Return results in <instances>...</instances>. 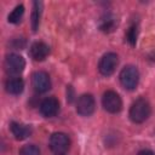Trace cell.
<instances>
[{"mask_svg": "<svg viewBox=\"0 0 155 155\" xmlns=\"http://www.w3.org/2000/svg\"><path fill=\"white\" fill-rule=\"evenodd\" d=\"M150 111L151 109L149 102L145 98H138L132 103L130 108V119L134 124H142L149 117Z\"/></svg>", "mask_w": 155, "mask_h": 155, "instance_id": "cell-1", "label": "cell"}, {"mask_svg": "<svg viewBox=\"0 0 155 155\" xmlns=\"http://www.w3.org/2000/svg\"><path fill=\"white\" fill-rule=\"evenodd\" d=\"M120 82L126 90H134L139 81V71L133 65H126L120 71Z\"/></svg>", "mask_w": 155, "mask_h": 155, "instance_id": "cell-2", "label": "cell"}, {"mask_svg": "<svg viewBox=\"0 0 155 155\" xmlns=\"http://www.w3.org/2000/svg\"><path fill=\"white\" fill-rule=\"evenodd\" d=\"M102 104H103V108L110 114H116L122 109L121 97L115 91L104 92V94L102 97Z\"/></svg>", "mask_w": 155, "mask_h": 155, "instance_id": "cell-3", "label": "cell"}, {"mask_svg": "<svg viewBox=\"0 0 155 155\" xmlns=\"http://www.w3.org/2000/svg\"><path fill=\"white\" fill-rule=\"evenodd\" d=\"M117 63H119L117 54L114 53V52H108L101 58V61L98 63V70L102 75L109 76L115 71V69L117 67Z\"/></svg>", "mask_w": 155, "mask_h": 155, "instance_id": "cell-4", "label": "cell"}, {"mask_svg": "<svg viewBox=\"0 0 155 155\" xmlns=\"http://www.w3.org/2000/svg\"><path fill=\"white\" fill-rule=\"evenodd\" d=\"M70 147L69 137L63 132H54L50 137V148L56 154H64Z\"/></svg>", "mask_w": 155, "mask_h": 155, "instance_id": "cell-5", "label": "cell"}, {"mask_svg": "<svg viewBox=\"0 0 155 155\" xmlns=\"http://www.w3.org/2000/svg\"><path fill=\"white\" fill-rule=\"evenodd\" d=\"M5 68L8 74L19 75L25 68V61L22 56L16 53H10L5 58Z\"/></svg>", "mask_w": 155, "mask_h": 155, "instance_id": "cell-6", "label": "cell"}, {"mask_svg": "<svg viewBox=\"0 0 155 155\" xmlns=\"http://www.w3.org/2000/svg\"><path fill=\"white\" fill-rule=\"evenodd\" d=\"M96 108L94 98L90 93L81 94L76 101V111L81 116H90Z\"/></svg>", "mask_w": 155, "mask_h": 155, "instance_id": "cell-7", "label": "cell"}, {"mask_svg": "<svg viewBox=\"0 0 155 155\" xmlns=\"http://www.w3.org/2000/svg\"><path fill=\"white\" fill-rule=\"evenodd\" d=\"M31 84L36 92L44 93L51 88V79L45 71H35L31 75Z\"/></svg>", "mask_w": 155, "mask_h": 155, "instance_id": "cell-8", "label": "cell"}, {"mask_svg": "<svg viewBox=\"0 0 155 155\" xmlns=\"http://www.w3.org/2000/svg\"><path fill=\"white\" fill-rule=\"evenodd\" d=\"M59 110V102L54 97L45 98L40 104V113L45 117H52L54 116Z\"/></svg>", "mask_w": 155, "mask_h": 155, "instance_id": "cell-9", "label": "cell"}, {"mask_svg": "<svg viewBox=\"0 0 155 155\" xmlns=\"http://www.w3.org/2000/svg\"><path fill=\"white\" fill-rule=\"evenodd\" d=\"M48 53H50V48L42 41H36L30 46V56L34 61L41 62L48 56Z\"/></svg>", "mask_w": 155, "mask_h": 155, "instance_id": "cell-10", "label": "cell"}, {"mask_svg": "<svg viewBox=\"0 0 155 155\" xmlns=\"http://www.w3.org/2000/svg\"><path fill=\"white\" fill-rule=\"evenodd\" d=\"M10 130L12 132V134L15 136V138L17 140H23L25 138H28L31 133V128L27 125H23V124H19V122H11L10 125Z\"/></svg>", "mask_w": 155, "mask_h": 155, "instance_id": "cell-11", "label": "cell"}, {"mask_svg": "<svg viewBox=\"0 0 155 155\" xmlns=\"http://www.w3.org/2000/svg\"><path fill=\"white\" fill-rule=\"evenodd\" d=\"M5 88L10 94H19L24 90V81L17 76L10 78L5 84Z\"/></svg>", "mask_w": 155, "mask_h": 155, "instance_id": "cell-12", "label": "cell"}, {"mask_svg": "<svg viewBox=\"0 0 155 155\" xmlns=\"http://www.w3.org/2000/svg\"><path fill=\"white\" fill-rule=\"evenodd\" d=\"M116 27V18L110 15V13H107L104 15L101 19H99V29L104 33H110L115 29Z\"/></svg>", "mask_w": 155, "mask_h": 155, "instance_id": "cell-13", "label": "cell"}, {"mask_svg": "<svg viewBox=\"0 0 155 155\" xmlns=\"http://www.w3.org/2000/svg\"><path fill=\"white\" fill-rule=\"evenodd\" d=\"M41 10H42V4L40 1H34L33 2V12H31V29L34 31H36L39 28Z\"/></svg>", "mask_w": 155, "mask_h": 155, "instance_id": "cell-14", "label": "cell"}, {"mask_svg": "<svg viewBox=\"0 0 155 155\" xmlns=\"http://www.w3.org/2000/svg\"><path fill=\"white\" fill-rule=\"evenodd\" d=\"M23 13H24V6H23V5H17V6L12 10V12L8 15L7 21H8L10 23H12V24L19 23V21H21L22 17H23Z\"/></svg>", "mask_w": 155, "mask_h": 155, "instance_id": "cell-15", "label": "cell"}, {"mask_svg": "<svg viewBox=\"0 0 155 155\" xmlns=\"http://www.w3.org/2000/svg\"><path fill=\"white\" fill-rule=\"evenodd\" d=\"M19 155H40V150L34 144H27L21 148Z\"/></svg>", "mask_w": 155, "mask_h": 155, "instance_id": "cell-16", "label": "cell"}, {"mask_svg": "<svg viewBox=\"0 0 155 155\" xmlns=\"http://www.w3.org/2000/svg\"><path fill=\"white\" fill-rule=\"evenodd\" d=\"M137 36H138V27L136 24L131 25L126 33V39L131 45H136L137 41Z\"/></svg>", "mask_w": 155, "mask_h": 155, "instance_id": "cell-17", "label": "cell"}, {"mask_svg": "<svg viewBox=\"0 0 155 155\" xmlns=\"http://www.w3.org/2000/svg\"><path fill=\"white\" fill-rule=\"evenodd\" d=\"M138 155H154V153L151 150H148V149H144V150H140L138 153Z\"/></svg>", "mask_w": 155, "mask_h": 155, "instance_id": "cell-18", "label": "cell"}, {"mask_svg": "<svg viewBox=\"0 0 155 155\" xmlns=\"http://www.w3.org/2000/svg\"><path fill=\"white\" fill-rule=\"evenodd\" d=\"M56 155H64V154H56Z\"/></svg>", "mask_w": 155, "mask_h": 155, "instance_id": "cell-19", "label": "cell"}]
</instances>
